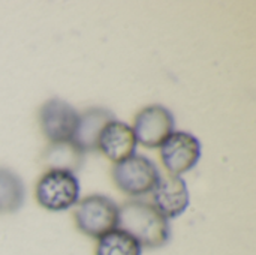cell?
I'll return each instance as SVG.
<instances>
[{"instance_id": "obj_1", "label": "cell", "mask_w": 256, "mask_h": 255, "mask_svg": "<svg viewBox=\"0 0 256 255\" xmlns=\"http://www.w3.org/2000/svg\"><path fill=\"white\" fill-rule=\"evenodd\" d=\"M117 228L130 234L142 248L156 249L168 243L171 228L168 219L150 203L130 200L118 207Z\"/></svg>"}, {"instance_id": "obj_2", "label": "cell", "mask_w": 256, "mask_h": 255, "mask_svg": "<svg viewBox=\"0 0 256 255\" xmlns=\"http://www.w3.org/2000/svg\"><path fill=\"white\" fill-rule=\"evenodd\" d=\"M80 180L74 173L48 170L36 183V200L50 212L72 209L80 201Z\"/></svg>"}, {"instance_id": "obj_3", "label": "cell", "mask_w": 256, "mask_h": 255, "mask_svg": "<svg viewBox=\"0 0 256 255\" xmlns=\"http://www.w3.org/2000/svg\"><path fill=\"white\" fill-rule=\"evenodd\" d=\"M75 224L78 230L93 239L112 231L118 225V206L105 195H88L76 203Z\"/></svg>"}, {"instance_id": "obj_4", "label": "cell", "mask_w": 256, "mask_h": 255, "mask_svg": "<svg viewBox=\"0 0 256 255\" xmlns=\"http://www.w3.org/2000/svg\"><path fill=\"white\" fill-rule=\"evenodd\" d=\"M159 177L160 173L154 162L147 156L136 153L116 164L112 168V180L116 186L130 197H140L152 192Z\"/></svg>"}, {"instance_id": "obj_5", "label": "cell", "mask_w": 256, "mask_h": 255, "mask_svg": "<svg viewBox=\"0 0 256 255\" xmlns=\"http://www.w3.org/2000/svg\"><path fill=\"white\" fill-rule=\"evenodd\" d=\"M202 147L200 140L184 131H174L160 146V159L172 176L190 171L201 159Z\"/></svg>"}, {"instance_id": "obj_6", "label": "cell", "mask_w": 256, "mask_h": 255, "mask_svg": "<svg viewBox=\"0 0 256 255\" xmlns=\"http://www.w3.org/2000/svg\"><path fill=\"white\" fill-rule=\"evenodd\" d=\"M174 128L176 120L172 113L164 105L154 104L142 108L136 114L132 131L138 144L156 149L174 132Z\"/></svg>"}, {"instance_id": "obj_7", "label": "cell", "mask_w": 256, "mask_h": 255, "mask_svg": "<svg viewBox=\"0 0 256 255\" xmlns=\"http://www.w3.org/2000/svg\"><path fill=\"white\" fill-rule=\"evenodd\" d=\"M80 113L66 101L48 99L39 110V123L42 134L50 143L69 141L74 137Z\"/></svg>"}, {"instance_id": "obj_8", "label": "cell", "mask_w": 256, "mask_h": 255, "mask_svg": "<svg viewBox=\"0 0 256 255\" xmlns=\"http://www.w3.org/2000/svg\"><path fill=\"white\" fill-rule=\"evenodd\" d=\"M152 195H153V206L166 219L178 218L188 210L190 204L188 185L180 176L160 174L156 186L152 191Z\"/></svg>"}, {"instance_id": "obj_9", "label": "cell", "mask_w": 256, "mask_h": 255, "mask_svg": "<svg viewBox=\"0 0 256 255\" xmlns=\"http://www.w3.org/2000/svg\"><path fill=\"white\" fill-rule=\"evenodd\" d=\"M136 144L132 126L120 120H112L104 128L99 137L98 150L111 162L118 164L135 155Z\"/></svg>"}, {"instance_id": "obj_10", "label": "cell", "mask_w": 256, "mask_h": 255, "mask_svg": "<svg viewBox=\"0 0 256 255\" xmlns=\"http://www.w3.org/2000/svg\"><path fill=\"white\" fill-rule=\"evenodd\" d=\"M112 120H116V117L110 110L100 108V107L88 108L82 114H80L78 123H76V128L70 141L82 153L98 150L99 137L104 128Z\"/></svg>"}, {"instance_id": "obj_11", "label": "cell", "mask_w": 256, "mask_h": 255, "mask_svg": "<svg viewBox=\"0 0 256 255\" xmlns=\"http://www.w3.org/2000/svg\"><path fill=\"white\" fill-rule=\"evenodd\" d=\"M84 153L69 140L60 143H50L44 155V164L48 170H63L74 173L82 165Z\"/></svg>"}, {"instance_id": "obj_12", "label": "cell", "mask_w": 256, "mask_h": 255, "mask_svg": "<svg viewBox=\"0 0 256 255\" xmlns=\"http://www.w3.org/2000/svg\"><path fill=\"white\" fill-rule=\"evenodd\" d=\"M26 198L21 177L9 168L0 167V213L16 212Z\"/></svg>"}, {"instance_id": "obj_13", "label": "cell", "mask_w": 256, "mask_h": 255, "mask_svg": "<svg viewBox=\"0 0 256 255\" xmlns=\"http://www.w3.org/2000/svg\"><path fill=\"white\" fill-rule=\"evenodd\" d=\"M94 255H142V246L130 234L116 228L98 239Z\"/></svg>"}]
</instances>
